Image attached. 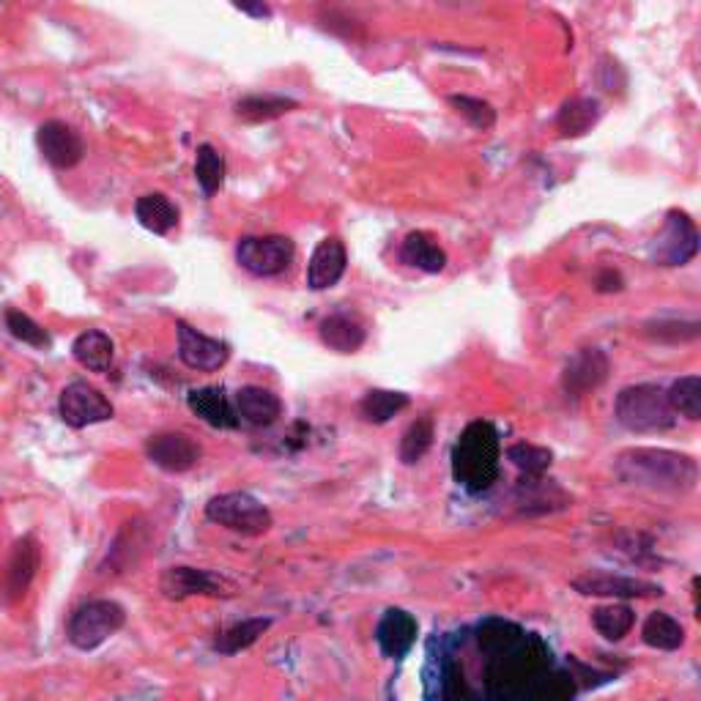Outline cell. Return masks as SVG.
<instances>
[{
  "mask_svg": "<svg viewBox=\"0 0 701 701\" xmlns=\"http://www.w3.org/2000/svg\"><path fill=\"white\" fill-rule=\"evenodd\" d=\"M619 482L655 493H688L699 482V464L691 455L660 447L623 449L614 460Z\"/></svg>",
  "mask_w": 701,
  "mask_h": 701,
  "instance_id": "6da1fadb",
  "label": "cell"
},
{
  "mask_svg": "<svg viewBox=\"0 0 701 701\" xmlns=\"http://www.w3.org/2000/svg\"><path fill=\"white\" fill-rule=\"evenodd\" d=\"M499 433L491 422H471L453 449V475L466 491L482 493L499 477Z\"/></svg>",
  "mask_w": 701,
  "mask_h": 701,
  "instance_id": "7a4b0ae2",
  "label": "cell"
},
{
  "mask_svg": "<svg viewBox=\"0 0 701 701\" xmlns=\"http://www.w3.org/2000/svg\"><path fill=\"white\" fill-rule=\"evenodd\" d=\"M614 417L630 433H663L677 425L666 390L658 384L625 386L614 403Z\"/></svg>",
  "mask_w": 701,
  "mask_h": 701,
  "instance_id": "3957f363",
  "label": "cell"
},
{
  "mask_svg": "<svg viewBox=\"0 0 701 701\" xmlns=\"http://www.w3.org/2000/svg\"><path fill=\"white\" fill-rule=\"evenodd\" d=\"M124 625H127V608L121 603L102 597V601H88L74 608L70 625H66V638L79 652H91V649H99L102 644L110 641Z\"/></svg>",
  "mask_w": 701,
  "mask_h": 701,
  "instance_id": "277c9868",
  "label": "cell"
},
{
  "mask_svg": "<svg viewBox=\"0 0 701 701\" xmlns=\"http://www.w3.org/2000/svg\"><path fill=\"white\" fill-rule=\"evenodd\" d=\"M206 518L227 532L242 534V538H261L275 527L269 507L247 491H227L209 499Z\"/></svg>",
  "mask_w": 701,
  "mask_h": 701,
  "instance_id": "5b68a950",
  "label": "cell"
},
{
  "mask_svg": "<svg viewBox=\"0 0 701 701\" xmlns=\"http://www.w3.org/2000/svg\"><path fill=\"white\" fill-rule=\"evenodd\" d=\"M649 261L658 266H686L699 255V231L697 222L680 209H671L666 214L663 227L655 233L647 249Z\"/></svg>",
  "mask_w": 701,
  "mask_h": 701,
  "instance_id": "8992f818",
  "label": "cell"
},
{
  "mask_svg": "<svg viewBox=\"0 0 701 701\" xmlns=\"http://www.w3.org/2000/svg\"><path fill=\"white\" fill-rule=\"evenodd\" d=\"M296 247L288 236H244L236 244V264L253 277H280L294 264Z\"/></svg>",
  "mask_w": 701,
  "mask_h": 701,
  "instance_id": "52a82bcc",
  "label": "cell"
},
{
  "mask_svg": "<svg viewBox=\"0 0 701 701\" xmlns=\"http://www.w3.org/2000/svg\"><path fill=\"white\" fill-rule=\"evenodd\" d=\"M159 592L168 601H187V597H233L238 586L220 573L203 567H168L159 578Z\"/></svg>",
  "mask_w": 701,
  "mask_h": 701,
  "instance_id": "ba28073f",
  "label": "cell"
},
{
  "mask_svg": "<svg viewBox=\"0 0 701 701\" xmlns=\"http://www.w3.org/2000/svg\"><path fill=\"white\" fill-rule=\"evenodd\" d=\"M59 414L64 419V425L74 427V431H83V427L113 419L116 408H113V403L94 384H88V381H72L61 392Z\"/></svg>",
  "mask_w": 701,
  "mask_h": 701,
  "instance_id": "9c48e42d",
  "label": "cell"
},
{
  "mask_svg": "<svg viewBox=\"0 0 701 701\" xmlns=\"http://www.w3.org/2000/svg\"><path fill=\"white\" fill-rule=\"evenodd\" d=\"M39 567H42L39 540L33 534H25V538H20L11 545L9 560L0 567V601L17 603L20 597H25L28 586L36 578Z\"/></svg>",
  "mask_w": 701,
  "mask_h": 701,
  "instance_id": "30bf717a",
  "label": "cell"
},
{
  "mask_svg": "<svg viewBox=\"0 0 701 701\" xmlns=\"http://www.w3.org/2000/svg\"><path fill=\"white\" fill-rule=\"evenodd\" d=\"M146 455L157 469L168 471V475H184V471L195 469L201 464V447L195 438L179 431L157 433L146 442Z\"/></svg>",
  "mask_w": 701,
  "mask_h": 701,
  "instance_id": "8fae6325",
  "label": "cell"
},
{
  "mask_svg": "<svg viewBox=\"0 0 701 701\" xmlns=\"http://www.w3.org/2000/svg\"><path fill=\"white\" fill-rule=\"evenodd\" d=\"M573 590L586 597H614V601H644V597H660L663 586L644 578H628L614 573H584L573 578Z\"/></svg>",
  "mask_w": 701,
  "mask_h": 701,
  "instance_id": "7c38bea8",
  "label": "cell"
},
{
  "mask_svg": "<svg viewBox=\"0 0 701 701\" xmlns=\"http://www.w3.org/2000/svg\"><path fill=\"white\" fill-rule=\"evenodd\" d=\"M608 373H612V362H608L606 351L601 349H581L578 353L567 359L562 370V390L567 397H584L595 392L597 386L606 384Z\"/></svg>",
  "mask_w": 701,
  "mask_h": 701,
  "instance_id": "4fadbf2b",
  "label": "cell"
},
{
  "mask_svg": "<svg viewBox=\"0 0 701 701\" xmlns=\"http://www.w3.org/2000/svg\"><path fill=\"white\" fill-rule=\"evenodd\" d=\"M176 334H179V359L190 370L214 373V370L225 368L231 359V346L225 340L209 338L187 321H176Z\"/></svg>",
  "mask_w": 701,
  "mask_h": 701,
  "instance_id": "5bb4252c",
  "label": "cell"
},
{
  "mask_svg": "<svg viewBox=\"0 0 701 701\" xmlns=\"http://www.w3.org/2000/svg\"><path fill=\"white\" fill-rule=\"evenodd\" d=\"M36 146L55 170L77 168L85 157L83 138L66 121H44L36 132Z\"/></svg>",
  "mask_w": 701,
  "mask_h": 701,
  "instance_id": "9a60e30c",
  "label": "cell"
},
{
  "mask_svg": "<svg viewBox=\"0 0 701 701\" xmlns=\"http://www.w3.org/2000/svg\"><path fill=\"white\" fill-rule=\"evenodd\" d=\"M148 545H151V529L146 527V521L135 518V521L124 523L116 543L107 551V560L102 562V573H127L146 556Z\"/></svg>",
  "mask_w": 701,
  "mask_h": 701,
  "instance_id": "2e32d148",
  "label": "cell"
},
{
  "mask_svg": "<svg viewBox=\"0 0 701 701\" xmlns=\"http://www.w3.org/2000/svg\"><path fill=\"white\" fill-rule=\"evenodd\" d=\"M238 425L247 427H272L283 417V401L266 386H242L233 397Z\"/></svg>",
  "mask_w": 701,
  "mask_h": 701,
  "instance_id": "e0dca14e",
  "label": "cell"
},
{
  "mask_svg": "<svg viewBox=\"0 0 701 701\" xmlns=\"http://www.w3.org/2000/svg\"><path fill=\"white\" fill-rule=\"evenodd\" d=\"M346 266H349V253H346L343 242L334 236L318 242V247L312 249V258L307 264V285L312 290H327L334 288L346 275Z\"/></svg>",
  "mask_w": 701,
  "mask_h": 701,
  "instance_id": "ac0fdd59",
  "label": "cell"
},
{
  "mask_svg": "<svg viewBox=\"0 0 701 701\" xmlns=\"http://www.w3.org/2000/svg\"><path fill=\"white\" fill-rule=\"evenodd\" d=\"M516 504L521 516H545V512L564 510L570 496L545 477H521L516 488Z\"/></svg>",
  "mask_w": 701,
  "mask_h": 701,
  "instance_id": "d6986e66",
  "label": "cell"
},
{
  "mask_svg": "<svg viewBox=\"0 0 701 701\" xmlns=\"http://www.w3.org/2000/svg\"><path fill=\"white\" fill-rule=\"evenodd\" d=\"M417 633L419 625L412 614L403 608H390L375 628V641L386 658H403L417 641Z\"/></svg>",
  "mask_w": 701,
  "mask_h": 701,
  "instance_id": "ffe728a7",
  "label": "cell"
},
{
  "mask_svg": "<svg viewBox=\"0 0 701 701\" xmlns=\"http://www.w3.org/2000/svg\"><path fill=\"white\" fill-rule=\"evenodd\" d=\"M187 406L195 417H201L206 425L220 427V431H233L238 427L236 408H233L231 397L222 386H201L187 395Z\"/></svg>",
  "mask_w": 701,
  "mask_h": 701,
  "instance_id": "44dd1931",
  "label": "cell"
},
{
  "mask_svg": "<svg viewBox=\"0 0 701 701\" xmlns=\"http://www.w3.org/2000/svg\"><path fill=\"white\" fill-rule=\"evenodd\" d=\"M401 261L412 269L425 272V275H438L447 269V253L436 244L431 233L414 231L403 238L401 244Z\"/></svg>",
  "mask_w": 701,
  "mask_h": 701,
  "instance_id": "7402d4cb",
  "label": "cell"
},
{
  "mask_svg": "<svg viewBox=\"0 0 701 701\" xmlns=\"http://www.w3.org/2000/svg\"><path fill=\"white\" fill-rule=\"evenodd\" d=\"M72 357L91 373H107L113 357H116V346H113L110 334H105L102 329H88V332L74 338Z\"/></svg>",
  "mask_w": 701,
  "mask_h": 701,
  "instance_id": "603a6c76",
  "label": "cell"
},
{
  "mask_svg": "<svg viewBox=\"0 0 701 701\" xmlns=\"http://www.w3.org/2000/svg\"><path fill=\"white\" fill-rule=\"evenodd\" d=\"M601 116V102L578 96V99L564 102L560 116H556V129H560L562 138H584L586 132L597 127Z\"/></svg>",
  "mask_w": 701,
  "mask_h": 701,
  "instance_id": "cb8c5ba5",
  "label": "cell"
},
{
  "mask_svg": "<svg viewBox=\"0 0 701 701\" xmlns=\"http://www.w3.org/2000/svg\"><path fill=\"white\" fill-rule=\"evenodd\" d=\"M135 216L146 231L157 233V236H168L176 225H179V209L173 206L168 195L162 192H148L135 201Z\"/></svg>",
  "mask_w": 701,
  "mask_h": 701,
  "instance_id": "d4e9b609",
  "label": "cell"
},
{
  "mask_svg": "<svg viewBox=\"0 0 701 701\" xmlns=\"http://www.w3.org/2000/svg\"><path fill=\"white\" fill-rule=\"evenodd\" d=\"M299 102L290 99V96H280V94H249L244 99L236 102L233 113L236 118L247 124H266V121H275V118L285 116V113L296 110Z\"/></svg>",
  "mask_w": 701,
  "mask_h": 701,
  "instance_id": "484cf974",
  "label": "cell"
},
{
  "mask_svg": "<svg viewBox=\"0 0 701 701\" xmlns=\"http://www.w3.org/2000/svg\"><path fill=\"white\" fill-rule=\"evenodd\" d=\"M318 334H321L323 346H329L338 353H353L364 346L362 323L357 318L346 316V312H334V316L323 318Z\"/></svg>",
  "mask_w": 701,
  "mask_h": 701,
  "instance_id": "4316f807",
  "label": "cell"
},
{
  "mask_svg": "<svg viewBox=\"0 0 701 701\" xmlns=\"http://www.w3.org/2000/svg\"><path fill=\"white\" fill-rule=\"evenodd\" d=\"M269 628H272V619L269 617L242 619V623H236V625H231V628L216 633L214 652H220V655L244 652V649L253 647V644L258 641V638L264 636V633L269 630Z\"/></svg>",
  "mask_w": 701,
  "mask_h": 701,
  "instance_id": "83f0119b",
  "label": "cell"
},
{
  "mask_svg": "<svg viewBox=\"0 0 701 701\" xmlns=\"http://www.w3.org/2000/svg\"><path fill=\"white\" fill-rule=\"evenodd\" d=\"M641 638L647 647L660 649V652H675V649H680L686 644V628L671 614L655 612L644 623Z\"/></svg>",
  "mask_w": 701,
  "mask_h": 701,
  "instance_id": "f1b7e54d",
  "label": "cell"
},
{
  "mask_svg": "<svg viewBox=\"0 0 701 701\" xmlns=\"http://www.w3.org/2000/svg\"><path fill=\"white\" fill-rule=\"evenodd\" d=\"M408 403L412 401H408V395H403V392L370 390L368 395L362 397V403H359V412H362V417L368 419L370 425H384V422L397 417L403 408H408Z\"/></svg>",
  "mask_w": 701,
  "mask_h": 701,
  "instance_id": "f546056e",
  "label": "cell"
},
{
  "mask_svg": "<svg viewBox=\"0 0 701 701\" xmlns=\"http://www.w3.org/2000/svg\"><path fill=\"white\" fill-rule=\"evenodd\" d=\"M592 625L608 641H623L636 625V612L625 603H612V606H601L592 612Z\"/></svg>",
  "mask_w": 701,
  "mask_h": 701,
  "instance_id": "4dcf8cb0",
  "label": "cell"
},
{
  "mask_svg": "<svg viewBox=\"0 0 701 701\" xmlns=\"http://www.w3.org/2000/svg\"><path fill=\"white\" fill-rule=\"evenodd\" d=\"M195 179H198V184H201L203 195L206 198L216 195V192L222 190V184H225V157H222V153L216 151L211 142L198 146Z\"/></svg>",
  "mask_w": 701,
  "mask_h": 701,
  "instance_id": "1f68e13d",
  "label": "cell"
},
{
  "mask_svg": "<svg viewBox=\"0 0 701 701\" xmlns=\"http://www.w3.org/2000/svg\"><path fill=\"white\" fill-rule=\"evenodd\" d=\"M671 412L680 417L699 422L701 419V379L699 375H682L666 390Z\"/></svg>",
  "mask_w": 701,
  "mask_h": 701,
  "instance_id": "d6a6232c",
  "label": "cell"
},
{
  "mask_svg": "<svg viewBox=\"0 0 701 701\" xmlns=\"http://www.w3.org/2000/svg\"><path fill=\"white\" fill-rule=\"evenodd\" d=\"M507 460L521 471L523 477H543L545 471L554 464V453L545 447H538V444L529 442H518L512 447H507Z\"/></svg>",
  "mask_w": 701,
  "mask_h": 701,
  "instance_id": "836d02e7",
  "label": "cell"
},
{
  "mask_svg": "<svg viewBox=\"0 0 701 701\" xmlns=\"http://www.w3.org/2000/svg\"><path fill=\"white\" fill-rule=\"evenodd\" d=\"M433 436H436V427H433L431 417L414 419L401 438V460L403 464L406 466L419 464V460L427 455V449L433 447Z\"/></svg>",
  "mask_w": 701,
  "mask_h": 701,
  "instance_id": "e575fe53",
  "label": "cell"
},
{
  "mask_svg": "<svg viewBox=\"0 0 701 701\" xmlns=\"http://www.w3.org/2000/svg\"><path fill=\"white\" fill-rule=\"evenodd\" d=\"M644 334L658 343H693L701 334L699 321H675V318H658V321L644 323Z\"/></svg>",
  "mask_w": 701,
  "mask_h": 701,
  "instance_id": "d590c367",
  "label": "cell"
},
{
  "mask_svg": "<svg viewBox=\"0 0 701 701\" xmlns=\"http://www.w3.org/2000/svg\"><path fill=\"white\" fill-rule=\"evenodd\" d=\"M6 329L11 332V338H17L25 346H33V349H50L53 346V338H50L47 329L33 321L31 316H25L22 310L6 312Z\"/></svg>",
  "mask_w": 701,
  "mask_h": 701,
  "instance_id": "8d00e7d4",
  "label": "cell"
},
{
  "mask_svg": "<svg viewBox=\"0 0 701 701\" xmlns=\"http://www.w3.org/2000/svg\"><path fill=\"white\" fill-rule=\"evenodd\" d=\"M449 105H453V110L458 113V116H464L466 121L471 124V127L480 129V132H488V129H493L496 110H493L491 102L480 99V96L453 94V96H449Z\"/></svg>",
  "mask_w": 701,
  "mask_h": 701,
  "instance_id": "74e56055",
  "label": "cell"
},
{
  "mask_svg": "<svg viewBox=\"0 0 701 701\" xmlns=\"http://www.w3.org/2000/svg\"><path fill=\"white\" fill-rule=\"evenodd\" d=\"M595 288L601 290V294H617V290L625 288V280H623V275H619V272L603 269L601 275H597Z\"/></svg>",
  "mask_w": 701,
  "mask_h": 701,
  "instance_id": "f35d334b",
  "label": "cell"
},
{
  "mask_svg": "<svg viewBox=\"0 0 701 701\" xmlns=\"http://www.w3.org/2000/svg\"><path fill=\"white\" fill-rule=\"evenodd\" d=\"M233 9L242 11V14L255 17V20H269L272 9L266 3H233Z\"/></svg>",
  "mask_w": 701,
  "mask_h": 701,
  "instance_id": "ab89813d",
  "label": "cell"
}]
</instances>
